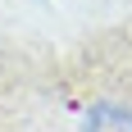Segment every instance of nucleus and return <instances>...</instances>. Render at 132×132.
<instances>
[{
    "label": "nucleus",
    "instance_id": "f257e3e1",
    "mask_svg": "<svg viewBox=\"0 0 132 132\" xmlns=\"http://www.w3.org/2000/svg\"><path fill=\"white\" fill-rule=\"evenodd\" d=\"M87 132H132V109L105 100V105H96L87 114Z\"/></svg>",
    "mask_w": 132,
    "mask_h": 132
}]
</instances>
